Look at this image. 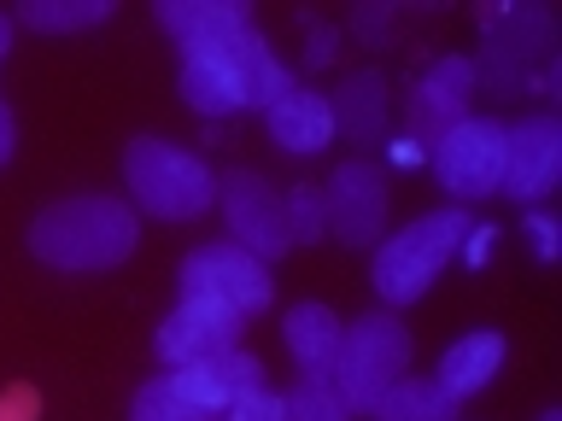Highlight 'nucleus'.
<instances>
[{"mask_svg":"<svg viewBox=\"0 0 562 421\" xmlns=\"http://www.w3.org/2000/svg\"><path fill=\"white\" fill-rule=\"evenodd\" d=\"M217 421H288V392H270V386H252L246 398H235Z\"/></svg>","mask_w":562,"mask_h":421,"instance_id":"24","label":"nucleus"},{"mask_svg":"<svg viewBox=\"0 0 562 421\" xmlns=\"http://www.w3.org/2000/svg\"><path fill=\"white\" fill-rule=\"evenodd\" d=\"M469 240V210L463 205H446V210H428V217L404 223L398 235H386L375 246V263H369V287H375L381 305H416L422 293L439 281V270L457 258V246Z\"/></svg>","mask_w":562,"mask_h":421,"instance_id":"4","label":"nucleus"},{"mask_svg":"<svg viewBox=\"0 0 562 421\" xmlns=\"http://www.w3.org/2000/svg\"><path fill=\"white\" fill-rule=\"evenodd\" d=\"M457 410H463V403H457L434 375H398L375 398L369 421H457Z\"/></svg>","mask_w":562,"mask_h":421,"instance_id":"19","label":"nucleus"},{"mask_svg":"<svg viewBox=\"0 0 562 421\" xmlns=\"http://www.w3.org/2000/svg\"><path fill=\"white\" fill-rule=\"evenodd\" d=\"M153 18H158V30H170L182 47L228 35V30H252V7H246V0H158Z\"/></svg>","mask_w":562,"mask_h":421,"instance_id":"18","label":"nucleus"},{"mask_svg":"<svg viewBox=\"0 0 562 421\" xmlns=\"http://www.w3.org/2000/svg\"><path fill=\"white\" fill-rule=\"evenodd\" d=\"M492 240H498V228H474V246H469V263H481Z\"/></svg>","mask_w":562,"mask_h":421,"instance_id":"29","label":"nucleus"},{"mask_svg":"<svg viewBox=\"0 0 562 421\" xmlns=\"http://www.w3.org/2000/svg\"><path fill=\"white\" fill-rule=\"evenodd\" d=\"M334 135H351L358 147H381L386 135V77L381 70H351V77L328 94Z\"/></svg>","mask_w":562,"mask_h":421,"instance_id":"14","label":"nucleus"},{"mask_svg":"<svg viewBox=\"0 0 562 421\" xmlns=\"http://www.w3.org/2000/svg\"><path fill=\"white\" fill-rule=\"evenodd\" d=\"M293 70L276 59L263 30H228L211 42L182 47V100L200 117H235V112H270L293 94Z\"/></svg>","mask_w":562,"mask_h":421,"instance_id":"1","label":"nucleus"},{"mask_svg":"<svg viewBox=\"0 0 562 421\" xmlns=\"http://www.w3.org/2000/svg\"><path fill=\"white\" fill-rule=\"evenodd\" d=\"M123 187L135 217L153 223H193L217 205V170L165 135H135L123 147Z\"/></svg>","mask_w":562,"mask_h":421,"instance_id":"3","label":"nucleus"},{"mask_svg":"<svg viewBox=\"0 0 562 421\" xmlns=\"http://www.w3.org/2000/svg\"><path fill=\"white\" fill-rule=\"evenodd\" d=\"M521 240L533 246V258H539V263H551V258H557V223L544 217V210H527V223H521Z\"/></svg>","mask_w":562,"mask_h":421,"instance_id":"26","label":"nucleus"},{"mask_svg":"<svg viewBox=\"0 0 562 421\" xmlns=\"http://www.w3.org/2000/svg\"><path fill=\"white\" fill-rule=\"evenodd\" d=\"M0 421H42V392L30 380H18L0 392Z\"/></svg>","mask_w":562,"mask_h":421,"instance_id":"25","label":"nucleus"},{"mask_svg":"<svg viewBox=\"0 0 562 421\" xmlns=\"http://www.w3.org/2000/svg\"><path fill=\"white\" fill-rule=\"evenodd\" d=\"M434 175L457 205L492 200L504 187V123L463 117L457 129L434 147Z\"/></svg>","mask_w":562,"mask_h":421,"instance_id":"8","label":"nucleus"},{"mask_svg":"<svg viewBox=\"0 0 562 421\" xmlns=\"http://www.w3.org/2000/svg\"><path fill=\"white\" fill-rule=\"evenodd\" d=\"M562 175V123L551 112H533L521 117L516 129H504V187L516 205H533L557 187Z\"/></svg>","mask_w":562,"mask_h":421,"instance_id":"12","label":"nucleus"},{"mask_svg":"<svg viewBox=\"0 0 562 421\" xmlns=\"http://www.w3.org/2000/svg\"><path fill=\"white\" fill-rule=\"evenodd\" d=\"M130 421H205L193 403L176 398V386L158 375V380H140L135 398H130Z\"/></svg>","mask_w":562,"mask_h":421,"instance_id":"23","label":"nucleus"},{"mask_svg":"<svg viewBox=\"0 0 562 421\" xmlns=\"http://www.w3.org/2000/svg\"><path fill=\"white\" fill-rule=\"evenodd\" d=\"M24 240L47 270L100 275V270H117V263L140 246V217H135L130 200H117V193H70V200L47 205L42 217L30 223Z\"/></svg>","mask_w":562,"mask_h":421,"instance_id":"2","label":"nucleus"},{"mask_svg":"<svg viewBox=\"0 0 562 421\" xmlns=\"http://www.w3.org/2000/svg\"><path fill=\"white\" fill-rule=\"evenodd\" d=\"M117 7L112 0H18V24L42 30V35H77L105 24Z\"/></svg>","mask_w":562,"mask_h":421,"instance_id":"20","label":"nucleus"},{"mask_svg":"<svg viewBox=\"0 0 562 421\" xmlns=\"http://www.w3.org/2000/svg\"><path fill=\"white\" fill-rule=\"evenodd\" d=\"M263 123H270L276 147H281V152H299V158L328 152V140H334L328 94H316V88H293L281 105H270V112H263Z\"/></svg>","mask_w":562,"mask_h":421,"instance_id":"15","label":"nucleus"},{"mask_svg":"<svg viewBox=\"0 0 562 421\" xmlns=\"http://www.w3.org/2000/svg\"><path fill=\"white\" fill-rule=\"evenodd\" d=\"M539 421H562V410H544V416H539Z\"/></svg>","mask_w":562,"mask_h":421,"instance_id":"31","label":"nucleus"},{"mask_svg":"<svg viewBox=\"0 0 562 421\" xmlns=\"http://www.w3.org/2000/svg\"><path fill=\"white\" fill-rule=\"evenodd\" d=\"M398 375H411V328L393 310H363L351 328H340V351H334V386H340L346 410L369 416L375 398Z\"/></svg>","mask_w":562,"mask_h":421,"instance_id":"5","label":"nucleus"},{"mask_svg":"<svg viewBox=\"0 0 562 421\" xmlns=\"http://www.w3.org/2000/svg\"><path fill=\"white\" fill-rule=\"evenodd\" d=\"M240 328L246 316L217 305V298H182L153 333V357L165 368H188L205 357H223V351H240Z\"/></svg>","mask_w":562,"mask_h":421,"instance_id":"10","label":"nucleus"},{"mask_svg":"<svg viewBox=\"0 0 562 421\" xmlns=\"http://www.w3.org/2000/svg\"><path fill=\"white\" fill-rule=\"evenodd\" d=\"M340 328H346V322H340L328 305H316V298H305V305H293L288 316H281V333H288V351H293L299 375H334Z\"/></svg>","mask_w":562,"mask_h":421,"instance_id":"17","label":"nucleus"},{"mask_svg":"<svg viewBox=\"0 0 562 421\" xmlns=\"http://www.w3.org/2000/svg\"><path fill=\"white\" fill-rule=\"evenodd\" d=\"M182 298H217V305L240 310V316H258L276 305V275H270V263L240 252L235 240H211L182 258Z\"/></svg>","mask_w":562,"mask_h":421,"instance_id":"6","label":"nucleus"},{"mask_svg":"<svg viewBox=\"0 0 562 421\" xmlns=\"http://www.w3.org/2000/svg\"><path fill=\"white\" fill-rule=\"evenodd\" d=\"M334 42H340V35H334V30L311 24V53H305V65H328V59H334Z\"/></svg>","mask_w":562,"mask_h":421,"instance_id":"27","label":"nucleus"},{"mask_svg":"<svg viewBox=\"0 0 562 421\" xmlns=\"http://www.w3.org/2000/svg\"><path fill=\"white\" fill-rule=\"evenodd\" d=\"M281 210H288V235L293 246H311L328 235V200H323V182H293L281 193Z\"/></svg>","mask_w":562,"mask_h":421,"instance_id":"21","label":"nucleus"},{"mask_svg":"<svg viewBox=\"0 0 562 421\" xmlns=\"http://www.w3.org/2000/svg\"><path fill=\"white\" fill-rule=\"evenodd\" d=\"M504 333L498 328H474V333H463L457 345H446V357H439V386L463 403V398H474V392H486L492 386V375L504 368Z\"/></svg>","mask_w":562,"mask_h":421,"instance_id":"16","label":"nucleus"},{"mask_svg":"<svg viewBox=\"0 0 562 421\" xmlns=\"http://www.w3.org/2000/svg\"><path fill=\"white\" fill-rule=\"evenodd\" d=\"M217 205H223V217H228V240H235L240 252H252L258 263H281V258L293 252L281 193L263 182L258 170H228V175H217Z\"/></svg>","mask_w":562,"mask_h":421,"instance_id":"7","label":"nucleus"},{"mask_svg":"<svg viewBox=\"0 0 562 421\" xmlns=\"http://www.w3.org/2000/svg\"><path fill=\"white\" fill-rule=\"evenodd\" d=\"M165 380L176 386V398H182V403H193L205 421H217L235 398H246L252 386H263V363L252 357V351H223V357L170 368Z\"/></svg>","mask_w":562,"mask_h":421,"instance_id":"13","label":"nucleus"},{"mask_svg":"<svg viewBox=\"0 0 562 421\" xmlns=\"http://www.w3.org/2000/svg\"><path fill=\"white\" fill-rule=\"evenodd\" d=\"M288 421H351V410L328 375H299V386L288 392Z\"/></svg>","mask_w":562,"mask_h":421,"instance_id":"22","label":"nucleus"},{"mask_svg":"<svg viewBox=\"0 0 562 421\" xmlns=\"http://www.w3.org/2000/svg\"><path fill=\"white\" fill-rule=\"evenodd\" d=\"M12 152H18V123H12V105L0 100V170L12 164Z\"/></svg>","mask_w":562,"mask_h":421,"instance_id":"28","label":"nucleus"},{"mask_svg":"<svg viewBox=\"0 0 562 421\" xmlns=\"http://www.w3.org/2000/svg\"><path fill=\"white\" fill-rule=\"evenodd\" d=\"M469 100H474V59L469 53H439L416 77L411 100H404V129H411L404 140L411 147H439L469 117Z\"/></svg>","mask_w":562,"mask_h":421,"instance_id":"9","label":"nucleus"},{"mask_svg":"<svg viewBox=\"0 0 562 421\" xmlns=\"http://www.w3.org/2000/svg\"><path fill=\"white\" fill-rule=\"evenodd\" d=\"M7 53H12V18L0 12V59H7Z\"/></svg>","mask_w":562,"mask_h":421,"instance_id":"30","label":"nucleus"},{"mask_svg":"<svg viewBox=\"0 0 562 421\" xmlns=\"http://www.w3.org/2000/svg\"><path fill=\"white\" fill-rule=\"evenodd\" d=\"M323 200H328V228L340 246H375L381 240L386 205H393L381 164H369V158H340L334 175L323 182Z\"/></svg>","mask_w":562,"mask_h":421,"instance_id":"11","label":"nucleus"}]
</instances>
